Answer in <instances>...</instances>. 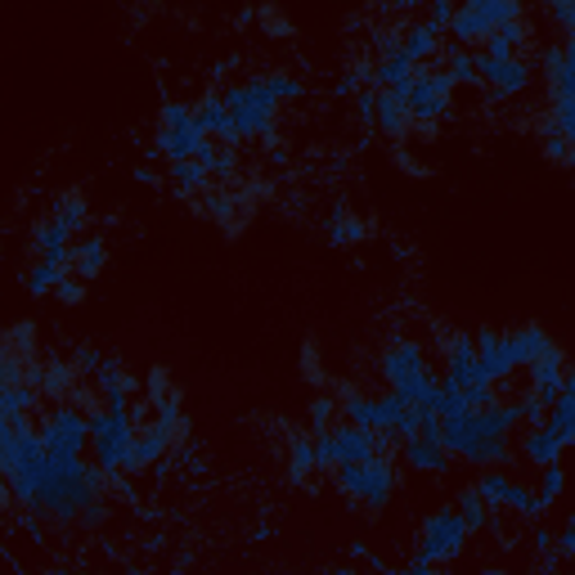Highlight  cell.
<instances>
[{"label": "cell", "mask_w": 575, "mask_h": 575, "mask_svg": "<svg viewBox=\"0 0 575 575\" xmlns=\"http://www.w3.org/2000/svg\"><path fill=\"white\" fill-rule=\"evenodd\" d=\"M23 508L36 517H50L64 526H90L104 517L109 504V476L100 467H90L81 459H55L45 454L41 467L32 472V482L14 495Z\"/></svg>", "instance_id": "cell-1"}, {"label": "cell", "mask_w": 575, "mask_h": 575, "mask_svg": "<svg viewBox=\"0 0 575 575\" xmlns=\"http://www.w3.org/2000/svg\"><path fill=\"white\" fill-rule=\"evenodd\" d=\"M302 81L293 72H257L248 81H238L221 94L225 117H229V139H252V135H270L274 126V109L279 100H297Z\"/></svg>", "instance_id": "cell-2"}, {"label": "cell", "mask_w": 575, "mask_h": 575, "mask_svg": "<svg viewBox=\"0 0 575 575\" xmlns=\"http://www.w3.org/2000/svg\"><path fill=\"white\" fill-rule=\"evenodd\" d=\"M382 377H387L392 396H401L414 409H431V396H437V377L427 369V351L409 338H396L387 351H382Z\"/></svg>", "instance_id": "cell-3"}, {"label": "cell", "mask_w": 575, "mask_h": 575, "mask_svg": "<svg viewBox=\"0 0 575 575\" xmlns=\"http://www.w3.org/2000/svg\"><path fill=\"white\" fill-rule=\"evenodd\" d=\"M338 476V491L356 504V508H369V512H377L382 504H387L392 495H396V459L392 454H373V459H364V463H347V467H332Z\"/></svg>", "instance_id": "cell-4"}, {"label": "cell", "mask_w": 575, "mask_h": 575, "mask_svg": "<svg viewBox=\"0 0 575 575\" xmlns=\"http://www.w3.org/2000/svg\"><path fill=\"white\" fill-rule=\"evenodd\" d=\"M441 446L450 459H467L472 467H504L512 459V437H486V431H472L463 414L441 418Z\"/></svg>", "instance_id": "cell-5"}, {"label": "cell", "mask_w": 575, "mask_h": 575, "mask_svg": "<svg viewBox=\"0 0 575 575\" xmlns=\"http://www.w3.org/2000/svg\"><path fill=\"white\" fill-rule=\"evenodd\" d=\"M315 463L319 467H347V463H364V459H373V454H387L377 446V437L373 431H364V427H356V422H328V427H319L315 431Z\"/></svg>", "instance_id": "cell-6"}, {"label": "cell", "mask_w": 575, "mask_h": 575, "mask_svg": "<svg viewBox=\"0 0 575 575\" xmlns=\"http://www.w3.org/2000/svg\"><path fill=\"white\" fill-rule=\"evenodd\" d=\"M41 450L55 459H81V450L90 446V414H81L77 405L59 401L55 409H45V418L36 422Z\"/></svg>", "instance_id": "cell-7"}, {"label": "cell", "mask_w": 575, "mask_h": 575, "mask_svg": "<svg viewBox=\"0 0 575 575\" xmlns=\"http://www.w3.org/2000/svg\"><path fill=\"white\" fill-rule=\"evenodd\" d=\"M472 531L463 526V517L454 508H437L427 521H422V535H418V557L422 562H454L463 549H467Z\"/></svg>", "instance_id": "cell-8"}, {"label": "cell", "mask_w": 575, "mask_h": 575, "mask_svg": "<svg viewBox=\"0 0 575 575\" xmlns=\"http://www.w3.org/2000/svg\"><path fill=\"white\" fill-rule=\"evenodd\" d=\"M521 19V0H463V5H454L450 14V36L472 41V36H491L495 27Z\"/></svg>", "instance_id": "cell-9"}, {"label": "cell", "mask_w": 575, "mask_h": 575, "mask_svg": "<svg viewBox=\"0 0 575 575\" xmlns=\"http://www.w3.org/2000/svg\"><path fill=\"white\" fill-rule=\"evenodd\" d=\"M203 144H207V135H203L199 122H194V104L171 100V104L162 109V122H158V149H162L171 162H180V158H199Z\"/></svg>", "instance_id": "cell-10"}, {"label": "cell", "mask_w": 575, "mask_h": 575, "mask_svg": "<svg viewBox=\"0 0 575 575\" xmlns=\"http://www.w3.org/2000/svg\"><path fill=\"white\" fill-rule=\"evenodd\" d=\"M450 86H454V81H450L441 68H418L414 81L401 90L409 122H437V117L450 109Z\"/></svg>", "instance_id": "cell-11"}, {"label": "cell", "mask_w": 575, "mask_h": 575, "mask_svg": "<svg viewBox=\"0 0 575 575\" xmlns=\"http://www.w3.org/2000/svg\"><path fill=\"white\" fill-rule=\"evenodd\" d=\"M356 113L364 122H373L382 135H392V139H401L409 131V113H405V100L396 90H360Z\"/></svg>", "instance_id": "cell-12"}, {"label": "cell", "mask_w": 575, "mask_h": 575, "mask_svg": "<svg viewBox=\"0 0 575 575\" xmlns=\"http://www.w3.org/2000/svg\"><path fill=\"white\" fill-rule=\"evenodd\" d=\"M472 491L486 499V508H517V512H526V517H535V491L521 486V482H512V476L499 472V467H486L482 476H476Z\"/></svg>", "instance_id": "cell-13"}, {"label": "cell", "mask_w": 575, "mask_h": 575, "mask_svg": "<svg viewBox=\"0 0 575 575\" xmlns=\"http://www.w3.org/2000/svg\"><path fill=\"white\" fill-rule=\"evenodd\" d=\"M401 454L418 472H450V454L441 446V431H405V437H401Z\"/></svg>", "instance_id": "cell-14"}, {"label": "cell", "mask_w": 575, "mask_h": 575, "mask_svg": "<svg viewBox=\"0 0 575 575\" xmlns=\"http://www.w3.org/2000/svg\"><path fill=\"white\" fill-rule=\"evenodd\" d=\"M562 382H566V351L553 342V347L531 364V396L540 401V409L553 405V396L562 392Z\"/></svg>", "instance_id": "cell-15"}, {"label": "cell", "mask_w": 575, "mask_h": 575, "mask_svg": "<svg viewBox=\"0 0 575 575\" xmlns=\"http://www.w3.org/2000/svg\"><path fill=\"white\" fill-rule=\"evenodd\" d=\"M476 59V77L482 81H491L495 86V94H512V90H521L526 81H531V64H526L521 55L517 59H491V55H472Z\"/></svg>", "instance_id": "cell-16"}, {"label": "cell", "mask_w": 575, "mask_h": 575, "mask_svg": "<svg viewBox=\"0 0 575 575\" xmlns=\"http://www.w3.org/2000/svg\"><path fill=\"white\" fill-rule=\"evenodd\" d=\"M504 347H508L512 369H531V364L553 347V338H549V328H544V324H521V328L504 332Z\"/></svg>", "instance_id": "cell-17"}, {"label": "cell", "mask_w": 575, "mask_h": 575, "mask_svg": "<svg viewBox=\"0 0 575 575\" xmlns=\"http://www.w3.org/2000/svg\"><path fill=\"white\" fill-rule=\"evenodd\" d=\"M472 351H476V364L491 382H504L512 373V360H508V347H504V332L499 328H482L472 338Z\"/></svg>", "instance_id": "cell-18"}, {"label": "cell", "mask_w": 575, "mask_h": 575, "mask_svg": "<svg viewBox=\"0 0 575 575\" xmlns=\"http://www.w3.org/2000/svg\"><path fill=\"white\" fill-rule=\"evenodd\" d=\"M549 418H544V427L553 431V437L562 441V446H571L575 441V377L566 373V382H562V392L553 396V405L544 409Z\"/></svg>", "instance_id": "cell-19"}, {"label": "cell", "mask_w": 575, "mask_h": 575, "mask_svg": "<svg viewBox=\"0 0 575 575\" xmlns=\"http://www.w3.org/2000/svg\"><path fill=\"white\" fill-rule=\"evenodd\" d=\"M562 441L553 437V431L544 427V422H535V427H526L521 431V459L526 463H535V467H549V463H562Z\"/></svg>", "instance_id": "cell-20"}, {"label": "cell", "mask_w": 575, "mask_h": 575, "mask_svg": "<svg viewBox=\"0 0 575 575\" xmlns=\"http://www.w3.org/2000/svg\"><path fill=\"white\" fill-rule=\"evenodd\" d=\"M414 72H418V68L396 50V55H382V59L369 68V81H373L377 90H396V94H401V90L414 81Z\"/></svg>", "instance_id": "cell-21"}, {"label": "cell", "mask_w": 575, "mask_h": 575, "mask_svg": "<svg viewBox=\"0 0 575 575\" xmlns=\"http://www.w3.org/2000/svg\"><path fill=\"white\" fill-rule=\"evenodd\" d=\"M396 36H401V41H396V50L418 68L427 55H437V36H441V32L431 27V23H409V27H401Z\"/></svg>", "instance_id": "cell-22"}, {"label": "cell", "mask_w": 575, "mask_h": 575, "mask_svg": "<svg viewBox=\"0 0 575 575\" xmlns=\"http://www.w3.org/2000/svg\"><path fill=\"white\" fill-rule=\"evenodd\" d=\"M109 266V244L104 238H81V244H72V261H68V270L86 283V279H94Z\"/></svg>", "instance_id": "cell-23"}, {"label": "cell", "mask_w": 575, "mask_h": 575, "mask_svg": "<svg viewBox=\"0 0 575 575\" xmlns=\"http://www.w3.org/2000/svg\"><path fill=\"white\" fill-rule=\"evenodd\" d=\"M526 41H531V32H526L521 19H512V23H504V27H495L486 36V50L482 55H491V59H517V50H521Z\"/></svg>", "instance_id": "cell-24"}, {"label": "cell", "mask_w": 575, "mask_h": 575, "mask_svg": "<svg viewBox=\"0 0 575 575\" xmlns=\"http://www.w3.org/2000/svg\"><path fill=\"white\" fill-rule=\"evenodd\" d=\"M50 221L64 225L68 234H77L86 225V194L81 189H64V194L55 199V207H50Z\"/></svg>", "instance_id": "cell-25"}, {"label": "cell", "mask_w": 575, "mask_h": 575, "mask_svg": "<svg viewBox=\"0 0 575 575\" xmlns=\"http://www.w3.org/2000/svg\"><path fill=\"white\" fill-rule=\"evenodd\" d=\"M315 467H319V463H315V441L306 437V431H297V437L288 441V472H293L297 482H306Z\"/></svg>", "instance_id": "cell-26"}, {"label": "cell", "mask_w": 575, "mask_h": 575, "mask_svg": "<svg viewBox=\"0 0 575 575\" xmlns=\"http://www.w3.org/2000/svg\"><path fill=\"white\" fill-rule=\"evenodd\" d=\"M41 396H72V360L41 364Z\"/></svg>", "instance_id": "cell-27"}, {"label": "cell", "mask_w": 575, "mask_h": 575, "mask_svg": "<svg viewBox=\"0 0 575 575\" xmlns=\"http://www.w3.org/2000/svg\"><path fill=\"white\" fill-rule=\"evenodd\" d=\"M64 274H68V266H50V261H41V257H36V261L27 266V274H23V283H27V293L41 297V293H55Z\"/></svg>", "instance_id": "cell-28"}, {"label": "cell", "mask_w": 575, "mask_h": 575, "mask_svg": "<svg viewBox=\"0 0 575 575\" xmlns=\"http://www.w3.org/2000/svg\"><path fill=\"white\" fill-rule=\"evenodd\" d=\"M171 180H176V189H184V194H199V189L212 184V176H207V167H203L199 158H180V162H171Z\"/></svg>", "instance_id": "cell-29"}, {"label": "cell", "mask_w": 575, "mask_h": 575, "mask_svg": "<svg viewBox=\"0 0 575 575\" xmlns=\"http://www.w3.org/2000/svg\"><path fill=\"white\" fill-rule=\"evenodd\" d=\"M454 512L463 517V526H467V531H482V526L491 521V508H486V499L476 495L472 486H467V491H459V499H454Z\"/></svg>", "instance_id": "cell-30"}, {"label": "cell", "mask_w": 575, "mask_h": 575, "mask_svg": "<svg viewBox=\"0 0 575 575\" xmlns=\"http://www.w3.org/2000/svg\"><path fill=\"white\" fill-rule=\"evenodd\" d=\"M328 238H332V244H360L364 221L351 207H338V212H332V221H328Z\"/></svg>", "instance_id": "cell-31"}, {"label": "cell", "mask_w": 575, "mask_h": 575, "mask_svg": "<svg viewBox=\"0 0 575 575\" xmlns=\"http://www.w3.org/2000/svg\"><path fill=\"white\" fill-rule=\"evenodd\" d=\"M562 491H566V472H562V463H549V467H544V482H540V491H535V512H544L549 504H557Z\"/></svg>", "instance_id": "cell-32"}, {"label": "cell", "mask_w": 575, "mask_h": 575, "mask_svg": "<svg viewBox=\"0 0 575 575\" xmlns=\"http://www.w3.org/2000/svg\"><path fill=\"white\" fill-rule=\"evenodd\" d=\"M571 139H575V135H566V131H557L553 122H544V154H549L553 162L566 167V162L575 158V154H571Z\"/></svg>", "instance_id": "cell-33"}, {"label": "cell", "mask_w": 575, "mask_h": 575, "mask_svg": "<svg viewBox=\"0 0 575 575\" xmlns=\"http://www.w3.org/2000/svg\"><path fill=\"white\" fill-rule=\"evenodd\" d=\"M450 81H476V59L472 50H463V45H450Z\"/></svg>", "instance_id": "cell-34"}, {"label": "cell", "mask_w": 575, "mask_h": 575, "mask_svg": "<svg viewBox=\"0 0 575 575\" xmlns=\"http://www.w3.org/2000/svg\"><path fill=\"white\" fill-rule=\"evenodd\" d=\"M549 14L557 19L562 36H566V32H571V23H575V5H571V0H553V5H549Z\"/></svg>", "instance_id": "cell-35"}, {"label": "cell", "mask_w": 575, "mask_h": 575, "mask_svg": "<svg viewBox=\"0 0 575 575\" xmlns=\"http://www.w3.org/2000/svg\"><path fill=\"white\" fill-rule=\"evenodd\" d=\"M311 418H315V431H319V427H328V422H332V401H328V396H315Z\"/></svg>", "instance_id": "cell-36"}, {"label": "cell", "mask_w": 575, "mask_h": 575, "mask_svg": "<svg viewBox=\"0 0 575 575\" xmlns=\"http://www.w3.org/2000/svg\"><path fill=\"white\" fill-rule=\"evenodd\" d=\"M405 575H441V566H437V562H422V557H414Z\"/></svg>", "instance_id": "cell-37"}, {"label": "cell", "mask_w": 575, "mask_h": 575, "mask_svg": "<svg viewBox=\"0 0 575 575\" xmlns=\"http://www.w3.org/2000/svg\"><path fill=\"white\" fill-rule=\"evenodd\" d=\"M557 549H562V553H571V549H575V521H566V526H562V535H557Z\"/></svg>", "instance_id": "cell-38"}]
</instances>
